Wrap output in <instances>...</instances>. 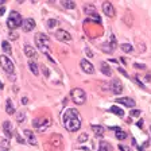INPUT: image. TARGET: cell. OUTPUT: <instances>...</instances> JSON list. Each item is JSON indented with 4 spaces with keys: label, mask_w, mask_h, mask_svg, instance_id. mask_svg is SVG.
Masks as SVG:
<instances>
[{
    "label": "cell",
    "mask_w": 151,
    "mask_h": 151,
    "mask_svg": "<svg viewBox=\"0 0 151 151\" xmlns=\"http://www.w3.org/2000/svg\"><path fill=\"white\" fill-rule=\"evenodd\" d=\"M62 123H63V127L69 132L78 131L80 127H81V115H80V112L77 109L69 108V109H66L63 112Z\"/></svg>",
    "instance_id": "6da1fadb"
},
{
    "label": "cell",
    "mask_w": 151,
    "mask_h": 151,
    "mask_svg": "<svg viewBox=\"0 0 151 151\" xmlns=\"http://www.w3.org/2000/svg\"><path fill=\"white\" fill-rule=\"evenodd\" d=\"M35 45H37V47L42 51V53L46 54V55L51 60V57H50L51 55L50 39H49V37H47V35L42 34V32H38V34L35 35Z\"/></svg>",
    "instance_id": "7a4b0ae2"
},
{
    "label": "cell",
    "mask_w": 151,
    "mask_h": 151,
    "mask_svg": "<svg viewBox=\"0 0 151 151\" xmlns=\"http://www.w3.org/2000/svg\"><path fill=\"white\" fill-rule=\"evenodd\" d=\"M70 97L77 105H82L86 101V93L82 91L81 88H74L70 92Z\"/></svg>",
    "instance_id": "3957f363"
},
{
    "label": "cell",
    "mask_w": 151,
    "mask_h": 151,
    "mask_svg": "<svg viewBox=\"0 0 151 151\" xmlns=\"http://www.w3.org/2000/svg\"><path fill=\"white\" fill-rule=\"evenodd\" d=\"M23 23V19H22V15L18 12V11H11L8 16V27L9 28H18L20 27Z\"/></svg>",
    "instance_id": "277c9868"
},
{
    "label": "cell",
    "mask_w": 151,
    "mask_h": 151,
    "mask_svg": "<svg viewBox=\"0 0 151 151\" xmlns=\"http://www.w3.org/2000/svg\"><path fill=\"white\" fill-rule=\"evenodd\" d=\"M0 66L3 68V70L8 74H14V70H15V66H14V62L9 60L8 57L6 55H0Z\"/></svg>",
    "instance_id": "5b68a950"
},
{
    "label": "cell",
    "mask_w": 151,
    "mask_h": 151,
    "mask_svg": "<svg viewBox=\"0 0 151 151\" xmlns=\"http://www.w3.org/2000/svg\"><path fill=\"white\" fill-rule=\"evenodd\" d=\"M50 124H51V120L49 119V117H47V119H42L41 117V119H35L34 122H32V126H34L37 129H39L41 132H43Z\"/></svg>",
    "instance_id": "8992f818"
},
{
    "label": "cell",
    "mask_w": 151,
    "mask_h": 151,
    "mask_svg": "<svg viewBox=\"0 0 151 151\" xmlns=\"http://www.w3.org/2000/svg\"><path fill=\"white\" fill-rule=\"evenodd\" d=\"M55 38L60 42H70L72 41V35L65 30H57L55 31Z\"/></svg>",
    "instance_id": "52a82bcc"
},
{
    "label": "cell",
    "mask_w": 151,
    "mask_h": 151,
    "mask_svg": "<svg viewBox=\"0 0 151 151\" xmlns=\"http://www.w3.org/2000/svg\"><path fill=\"white\" fill-rule=\"evenodd\" d=\"M103 12L105 14L108 18H113L115 14H116V11H115V8H113L111 1H104L103 3Z\"/></svg>",
    "instance_id": "ba28073f"
},
{
    "label": "cell",
    "mask_w": 151,
    "mask_h": 151,
    "mask_svg": "<svg viewBox=\"0 0 151 151\" xmlns=\"http://www.w3.org/2000/svg\"><path fill=\"white\" fill-rule=\"evenodd\" d=\"M35 27V20L32 18H26L23 19V23H22V30L24 32L28 31H32V28Z\"/></svg>",
    "instance_id": "9c48e42d"
},
{
    "label": "cell",
    "mask_w": 151,
    "mask_h": 151,
    "mask_svg": "<svg viewBox=\"0 0 151 151\" xmlns=\"http://www.w3.org/2000/svg\"><path fill=\"white\" fill-rule=\"evenodd\" d=\"M80 66H81V69L84 70L86 74H92V73H94V66L92 65L89 61L81 60V62H80Z\"/></svg>",
    "instance_id": "30bf717a"
},
{
    "label": "cell",
    "mask_w": 151,
    "mask_h": 151,
    "mask_svg": "<svg viewBox=\"0 0 151 151\" xmlns=\"http://www.w3.org/2000/svg\"><path fill=\"white\" fill-rule=\"evenodd\" d=\"M109 88L115 94H120L123 92V85L119 80H113V81L109 84Z\"/></svg>",
    "instance_id": "8fae6325"
},
{
    "label": "cell",
    "mask_w": 151,
    "mask_h": 151,
    "mask_svg": "<svg viewBox=\"0 0 151 151\" xmlns=\"http://www.w3.org/2000/svg\"><path fill=\"white\" fill-rule=\"evenodd\" d=\"M116 103L117 104H123V105H126L128 108H134L135 107V101L132 100L129 97H120V99H116Z\"/></svg>",
    "instance_id": "7c38bea8"
},
{
    "label": "cell",
    "mask_w": 151,
    "mask_h": 151,
    "mask_svg": "<svg viewBox=\"0 0 151 151\" xmlns=\"http://www.w3.org/2000/svg\"><path fill=\"white\" fill-rule=\"evenodd\" d=\"M24 136L27 138V142L30 143V145L32 146H37L38 145V142H37V138H35V135L32 134V131H30V129H24Z\"/></svg>",
    "instance_id": "4fadbf2b"
},
{
    "label": "cell",
    "mask_w": 151,
    "mask_h": 151,
    "mask_svg": "<svg viewBox=\"0 0 151 151\" xmlns=\"http://www.w3.org/2000/svg\"><path fill=\"white\" fill-rule=\"evenodd\" d=\"M23 50H24V54L28 57V58H35V57H37V51L34 50V47H32L31 45L26 43L24 47H23Z\"/></svg>",
    "instance_id": "5bb4252c"
},
{
    "label": "cell",
    "mask_w": 151,
    "mask_h": 151,
    "mask_svg": "<svg viewBox=\"0 0 151 151\" xmlns=\"http://www.w3.org/2000/svg\"><path fill=\"white\" fill-rule=\"evenodd\" d=\"M3 131H4V135H6L8 139L12 138V126H11V123L9 122L3 123Z\"/></svg>",
    "instance_id": "9a60e30c"
},
{
    "label": "cell",
    "mask_w": 151,
    "mask_h": 151,
    "mask_svg": "<svg viewBox=\"0 0 151 151\" xmlns=\"http://www.w3.org/2000/svg\"><path fill=\"white\" fill-rule=\"evenodd\" d=\"M6 112L8 113V115H14V113H15V105H14L11 99H8V100L6 101Z\"/></svg>",
    "instance_id": "2e32d148"
},
{
    "label": "cell",
    "mask_w": 151,
    "mask_h": 151,
    "mask_svg": "<svg viewBox=\"0 0 151 151\" xmlns=\"http://www.w3.org/2000/svg\"><path fill=\"white\" fill-rule=\"evenodd\" d=\"M100 69H101V72H103V74H105V76L112 74V70H111L109 65H108L107 62H101L100 63Z\"/></svg>",
    "instance_id": "e0dca14e"
},
{
    "label": "cell",
    "mask_w": 151,
    "mask_h": 151,
    "mask_svg": "<svg viewBox=\"0 0 151 151\" xmlns=\"http://www.w3.org/2000/svg\"><path fill=\"white\" fill-rule=\"evenodd\" d=\"M109 111H111L112 113H115V115H117L119 117H123V116H124V111H123L120 107H117V105H112V107L109 108Z\"/></svg>",
    "instance_id": "ac0fdd59"
},
{
    "label": "cell",
    "mask_w": 151,
    "mask_h": 151,
    "mask_svg": "<svg viewBox=\"0 0 151 151\" xmlns=\"http://www.w3.org/2000/svg\"><path fill=\"white\" fill-rule=\"evenodd\" d=\"M61 4H62V7H63V8H66V9L76 8V3L73 1V0H62V1H61Z\"/></svg>",
    "instance_id": "d6986e66"
},
{
    "label": "cell",
    "mask_w": 151,
    "mask_h": 151,
    "mask_svg": "<svg viewBox=\"0 0 151 151\" xmlns=\"http://www.w3.org/2000/svg\"><path fill=\"white\" fill-rule=\"evenodd\" d=\"M0 148L1 151H8L9 150V142L6 138H0Z\"/></svg>",
    "instance_id": "ffe728a7"
},
{
    "label": "cell",
    "mask_w": 151,
    "mask_h": 151,
    "mask_svg": "<svg viewBox=\"0 0 151 151\" xmlns=\"http://www.w3.org/2000/svg\"><path fill=\"white\" fill-rule=\"evenodd\" d=\"M92 129L97 136H103L105 134V129H104L103 126H92Z\"/></svg>",
    "instance_id": "44dd1931"
},
{
    "label": "cell",
    "mask_w": 151,
    "mask_h": 151,
    "mask_svg": "<svg viewBox=\"0 0 151 151\" xmlns=\"http://www.w3.org/2000/svg\"><path fill=\"white\" fill-rule=\"evenodd\" d=\"M97 151H112V146L109 143H107V142H100Z\"/></svg>",
    "instance_id": "7402d4cb"
},
{
    "label": "cell",
    "mask_w": 151,
    "mask_h": 151,
    "mask_svg": "<svg viewBox=\"0 0 151 151\" xmlns=\"http://www.w3.org/2000/svg\"><path fill=\"white\" fill-rule=\"evenodd\" d=\"M1 49L6 51L7 54H11L12 53V49H11V45H9L8 41H3L1 42Z\"/></svg>",
    "instance_id": "603a6c76"
},
{
    "label": "cell",
    "mask_w": 151,
    "mask_h": 151,
    "mask_svg": "<svg viewBox=\"0 0 151 151\" xmlns=\"http://www.w3.org/2000/svg\"><path fill=\"white\" fill-rule=\"evenodd\" d=\"M28 68H30V70H31L32 73H34V76H38V74H39V70H38V65L34 62V61H30V62H28Z\"/></svg>",
    "instance_id": "cb8c5ba5"
},
{
    "label": "cell",
    "mask_w": 151,
    "mask_h": 151,
    "mask_svg": "<svg viewBox=\"0 0 151 151\" xmlns=\"http://www.w3.org/2000/svg\"><path fill=\"white\" fill-rule=\"evenodd\" d=\"M115 135H116V138L119 139V140H124V139L127 138V134L120 128H116V134H115Z\"/></svg>",
    "instance_id": "d4e9b609"
},
{
    "label": "cell",
    "mask_w": 151,
    "mask_h": 151,
    "mask_svg": "<svg viewBox=\"0 0 151 151\" xmlns=\"http://www.w3.org/2000/svg\"><path fill=\"white\" fill-rule=\"evenodd\" d=\"M84 11L86 15H92V14L96 12V8L93 6H91V4H86V6H84Z\"/></svg>",
    "instance_id": "484cf974"
},
{
    "label": "cell",
    "mask_w": 151,
    "mask_h": 151,
    "mask_svg": "<svg viewBox=\"0 0 151 151\" xmlns=\"http://www.w3.org/2000/svg\"><path fill=\"white\" fill-rule=\"evenodd\" d=\"M120 49H122L124 53H131V51L134 50V49H132V46L129 43H122V45H120Z\"/></svg>",
    "instance_id": "4316f807"
},
{
    "label": "cell",
    "mask_w": 151,
    "mask_h": 151,
    "mask_svg": "<svg viewBox=\"0 0 151 151\" xmlns=\"http://www.w3.org/2000/svg\"><path fill=\"white\" fill-rule=\"evenodd\" d=\"M57 24H58V22H57L55 19H50V20L47 22V28H49V30H53Z\"/></svg>",
    "instance_id": "83f0119b"
},
{
    "label": "cell",
    "mask_w": 151,
    "mask_h": 151,
    "mask_svg": "<svg viewBox=\"0 0 151 151\" xmlns=\"http://www.w3.org/2000/svg\"><path fill=\"white\" fill-rule=\"evenodd\" d=\"M89 139V136H88V134H81V135L78 136V142L80 143H85V142Z\"/></svg>",
    "instance_id": "f1b7e54d"
},
{
    "label": "cell",
    "mask_w": 151,
    "mask_h": 151,
    "mask_svg": "<svg viewBox=\"0 0 151 151\" xmlns=\"http://www.w3.org/2000/svg\"><path fill=\"white\" fill-rule=\"evenodd\" d=\"M24 117H26V113L24 112H19L18 116H16V120H18L19 123H22V122H24Z\"/></svg>",
    "instance_id": "f546056e"
},
{
    "label": "cell",
    "mask_w": 151,
    "mask_h": 151,
    "mask_svg": "<svg viewBox=\"0 0 151 151\" xmlns=\"http://www.w3.org/2000/svg\"><path fill=\"white\" fill-rule=\"evenodd\" d=\"M131 116H139L140 115V109H134V111H131V113H129Z\"/></svg>",
    "instance_id": "4dcf8cb0"
},
{
    "label": "cell",
    "mask_w": 151,
    "mask_h": 151,
    "mask_svg": "<svg viewBox=\"0 0 151 151\" xmlns=\"http://www.w3.org/2000/svg\"><path fill=\"white\" fill-rule=\"evenodd\" d=\"M85 53H86V55H88L89 58H92V57H93V53H92V50L89 49V47H85Z\"/></svg>",
    "instance_id": "1f68e13d"
},
{
    "label": "cell",
    "mask_w": 151,
    "mask_h": 151,
    "mask_svg": "<svg viewBox=\"0 0 151 151\" xmlns=\"http://www.w3.org/2000/svg\"><path fill=\"white\" fill-rule=\"evenodd\" d=\"M117 70H119V73H122V74L124 76V77H128V78H129V76L127 74V72H126L124 69H123V68H117Z\"/></svg>",
    "instance_id": "d6a6232c"
},
{
    "label": "cell",
    "mask_w": 151,
    "mask_h": 151,
    "mask_svg": "<svg viewBox=\"0 0 151 151\" xmlns=\"http://www.w3.org/2000/svg\"><path fill=\"white\" fill-rule=\"evenodd\" d=\"M136 68V69H146V65H143V63H135V65H134Z\"/></svg>",
    "instance_id": "836d02e7"
},
{
    "label": "cell",
    "mask_w": 151,
    "mask_h": 151,
    "mask_svg": "<svg viewBox=\"0 0 151 151\" xmlns=\"http://www.w3.org/2000/svg\"><path fill=\"white\" fill-rule=\"evenodd\" d=\"M119 148H120L122 151H129V148H127L126 146H119Z\"/></svg>",
    "instance_id": "e575fe53"
},
{
    "label": "cell",
    "mask_w": 151,
    "mask_h": 151,
    "mask_svg": "<svg viewBox=\"0 0 151 151\" xmlns=\"http://www.w3.org/2000/svg\"><path fill=\"white\" fill-rule=\"evenodd\" d=\"M4 12H6V8H4V7H1V8H0V16L4 15Z\"/></svg>",
    "instance_id": "d590c367"
},
{
    "label": "cell",
    "mask_w": 151,
    "mask_h": 151,
    "mask_svg": "<svg viewBox=\"0 0 151 151\" xmlns=\"http://www.w3.org/2000/svg\"><path fill=\"white\" fill-rule=\"evenodd\" d=\"M22 103H23V104H27V103H28V99H27V97H23Z\"/></svg>",
    "instance_id": "8d00e7d4"
},
{
    "label": "cell",
    "mask_w": 151,
    "mask_h": 151,
    "mask_svg": "<svg viewBox=\"0 0 151 151\" xmlns=\"http://www.w3.org/2000/svg\"><path fill=\"white\" fill-rule=\"evenodd\" d=\"M138 127H143V120H140V122H138Z\"/></svg>",
    "instance_id": "74e56055"
},
{
    "label": "cell",
    "mask_w": 151,
    "mask_h": 151,
    "mask_svg": "<svg viewBox=\"0 0 151 151\" xmlns=\"http://www.w3.org/2000/svg\"><path fill=\"white\" fill-rule=\"evenodd\" d=\"M4 3H6V0H0V6H3Z\"/></svg>",
    "instance_id": "f35d334b"
},
{
    "label": "cell",
    "mask_w": 151,
    "mask_h": 151,
    "mask_svg": "<svg viewBox=\"0 0 151 151\" xmlns=\"http://www.w3.org/2000/svg\"><path fill=\"white\" fill-rule=\"evenodd\" d=\"M0 89H3V82L0 81Z\"/></svg>",
    "instance_id": "ab89813d"
},
{
    "label": "cell",
    "mask_w": 151,
    "mask_h": 151,
    "mask_svg": "<svg viewBox=\"0 0 151 151\" xmlns=\"http://www.w3.org/2000/svg\"><path fill=\"white\" fill-rule=\"evenodd\" d=\"M49 1H51V3H53V1H54V0H49Z\"/></svg>",
    "instance_id": "60d3db41"
},
{
    "label": "cell",
    "mask_w": 151,
    "mask_h": 151,
    "mask_svg": "<svg viewBox=\"0 0 151 151\" xmlns=\"http://www.w3.org/2000/svg\"><path fill=\"white\" fill-rule=\"evenodd\" d=\"M150 131H151V126H150Z\"/></svg>",
    "instance_id": "b9f144b4"
}]
</instances>
